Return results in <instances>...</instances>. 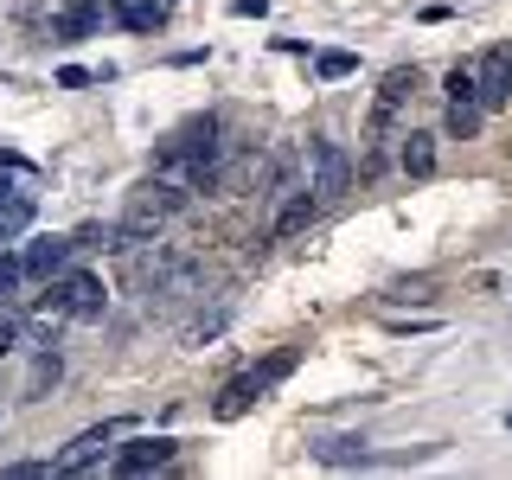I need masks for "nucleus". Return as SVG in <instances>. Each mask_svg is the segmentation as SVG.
Returning <instances> with one entry per match:
<instances>
[{
    "label": "nucleus",
    "instance_id": "f257e3e1",
    "mask_svg": "<svg viewBox=\"0 0 512 480\" xmlns=\"http://www.w3.org/2000/svg\"><path fill=\"white\" fill-rule=\"evenodd\" d=\"M186 192H192V186H180V180H160V173H154L148 186H135V199H128V218H122L128 244H135V237H154L167 218H180V212H186Z\"/></svg>",
    "mask_w": 512,
    "mask_h": 480
},
{
    "label": "nucleus",
    "instance_id": "f03ea898",
    "mask_svg": "<svg viewBox=\"0 0 512 480\" xmlns=\"http://www.w3.org/2000/svg\"><path fill=\"white\" fill-rule=\"evenodd\" d=\"M39 308L45 314H64V320H103L109 288H103V276H90V269H64L58 282H45Z\"/></svg>",
    "mask_w": 512,
    "mask_h": 480
},
{
    "label": "nucleus",
    "instance_id": "7ed1b4c3",
    "mask_svg": "<svg viewBox=\"0 0 512 480\" xmlns=\"http://www.w3.org/2000/svg\"><path fill=\"white\" fill-rule=\"evenodd\" d=\"M416 96V64H397V71H384V84H378V96H372V116H365V141H372V154H365V167H384V135H391V122L404 116V103Z\"/></svg>",
    "mask_w": 512,
    "mask_h": 480
},
{
    "label": "nucleus",
    "instance_id": "20e7f679",
    "mask_svg": "<svg viewBox=\"0 0 512 480\" xmlns=\"http://www.w3.org/2000/svg\"><path fill=\"white\" fill-rule=\"evenodd\" d=\"M308 173H314L308 186L320 192V205L352 192V154L340 148V141H314V148H308Z\"/></svg>",
    "mask_w": 512,
    "mask_h": 480
},
{
    "label": "nucleus",
    "instance_id": "39448f33",
    "mask_svg": "<svg viewBox=\"0 0 512 480\" xmlns=\"http://www.w3.org/2000/svg\"><path fill=\"white\" fill-rule=\"evenodd\" d=\"M77 256V237H26L20 263H26V282H58Z\"/></svg>",
    "mask_w": 512,
    "mask_h": 480
},
{
    "label": "nucleus",
    "instance_id": "423d86ee",
    "mask_svg": "<svg viewBox=\"0 0 512 480\" xmlns=\"http://www.w3.org/2000/svg\"><path fill=\"white\" fill-rule=\"evenodd\" d=\"M314 218H320V192L314 186H288L282 205H276V218H269V237H276V244H282V237H301Z\"/></svg>",
    "mask_w": 512,
    "mask_h": 480
},
{
    "label": "nucleus",
    "instance_id": "0eeeda50",
    "mask_svg": "<svg viewBox=\"0 0 512 480\" xmlns=\"http://www.w3.org/2000/svg\"><path fill=\"white\" fill-rule=\"evenodd\" d=\"M167 461H173V442H167V436H135L128 448H116V455H109V468L135 480V474H154V468H167Z\"/></svg>",
    "mask_w": 512,
    "mask_h": 480
},
{
    "label": "nucleus",
    "instance_id": "6e6552de",
    "mask_svg": "<svg viewBox=\"0 0 512 480\" xmlns=\"http://www.w3.org/2000/svg\"><path fill=\"white\" fill-rule=\"evenodd\" d=\"M474 71H480V109H506L512 103V45H493Z\"/></svg>",
    "mask_w": 512,
    "mask_h": 480
},
{
    "label": "nucleus",
    "instance_id": "1a4fd4ad",
    "mask_svg": "<svg viewBox=\"0 0 512 480\" xmlns=\"http://www.w3.org/2000/svg\"><path fill=\"white\" fill-rule=\"evenodd\" d=\"M116 429H122V423L84 429V436H77L71 448H64V455H52V474H84V468H96V461H103V448L116 442Z\"/></svg>",
    "mask_w": 512,
    "mask_h": 480
},
{
    "label": "nucleus",
    "instance_id": "9d476101",
    "mask_svg": "<svg viewBox=\"0 0 512 480\" xmlns=\"http://www.w3.org/2000/svg\"><path fill=\"white\" fill-rule=\"evenodd\" d=\"M103 7H109V0H64L52 32H58V39H90L96 20H103Z\"/></svg>",
    "mask_w": 512,
    "mask_h": 480
},
{
    "label": "nucleus",
    "instance_id": "9b49d317",
    "mask_svg": "<svg viewBox=\"0 0 512 480\" xmlns=\"http://www.w3.org/2000/svg\"><path fill=\"white\" fill-rule=\"evenodd\" d=\"M263 397H269V391H263V384H256L250 372H244V378H231V384H224V391H218L212 416H218V423H237V416H244L250 404H263Z\"/></svg>",
    "mask_w": 512,
    "mask_h": 480
},
{
    "label": "nucleus",
    "instance_id": "f8f14e48",
    "mask_svg": "<svg viewBox=\"0 0 512 480\" xmlns=\"http://www.w3.org/2000/svg\"><path fill=\"white\" fill-rule=\"evenodd\" d=\"M397 167H404L410 180H429V173H436V135L410 128V135H404V148H397Z\"/></svg>",
    "mask_w": 512,
    "mask_h": 480
},
{
    "label": "nucleus",
    "instance_id": "ddd939ff",
    "mask_svg": "<svg viewBox=\"0 0 512 480\" xmlns=\"http://www.w3.org/2000/svg\"><path fill=\"white\" fill-rule=\"evenodd\" d=\"M58 378H64V359H58L52 346H39V359H32V372H26V384H20V397H26V404H39V397L52 391Z\"/></svg>",
    "mask_w": 512,
    "mask_h": 480
},
{
    "label": "nucleus",
    "instance_id": "4468645a",
    "mask_svg": "<svg viewBox=\"0 0 512 480\" xmlns=\"http://www.w3.org/2000/svg\"><path fill=\"white\" fill-rule=\"evenodd\" d=\"M109 13H116L128 32H154L160 26V0H109Z\"/></svg>",
    "mask_w": 512,
    "mask_h": 480
},
{
    "label": "nucleus",
    "instance_id": "2eb2a0df",
    "mask_svg": "<svg viewBox=\"0 0 512 480\" xmlns=\"http://www.w3.org/2000/svg\"><path fill=\"white\" fill-rule=\"evenodd\" d=\"M480 116H487L480 103H448V116H442V135H448V141H468V135H480Z\"/></svg>",
    "mask_w": 512,
    "mask_h": 480
},
{
    "label": "nucleus",
    "instance_id": "dca6fc26",
    "mask_svg": "<svg viewBox=\"0 0 512 480\" xmlns=\"http://www.w3.org/2000/svg\"><path fill=\"white\" fill-rule=\"evenodd\" d=\"M442 90H448V103H480V71L474 64H455V71L442 77Z\"/></svg>",
    "mask_w": 512,
    "mask_h": 480
},
{
    "label": "nucleus",
    "instance_id": "f3484780",
    "mask_svg": "<svg viewBox=\"0 0 512 480\" xmlns=\"http://www.w3.org/2000/svg\"><path fill=\"white\" fill-rule=\"evenodd\" d=\"M327 468H365V442H352V436H340V442H320L314 448Z\"/></svg>",
    "mask_w": 512,
    "mask_h": 480
},
{
    "label": "nucleus",
    "instance_id": "a211bd4d",
    "mask_svg": "<svg viewBox=\"0 0 512 480\" xmlns=\"http://www.w3.org/2000/svg\"><path fill=\"white\" fill-rule=\"evenodd\" d=\"M20 282H26V263L13 250H0V308H7V301H20Z\"/></svg>",
    "mask_w": 512,
    "mask_h": 480
},
{
    "label": "nucleus",
    "instance_id": "6ab92c4d",
    "mask_svg": "<svg viewBox=\"0 0 512 480\" xmlns=\"http://www.w3.org/2000/svg\"><path fill=\"white\" fill-rule=\"evenodd\" d=\"M288 372H295V346H288V352H276V359H263V365H256V384H263V391H276V384L288 378Z\"/></svg>",
    "mask_w": 512,
    "mask_h": 480
},
{
    "label": "nucleus",
    "instance_id": "aec40b11",
    "mask_svg": "<svg viewBox=\"0 0 512 480\" xmlns=\"http://www.w3.org/2000/svg\"><path fill=\"white\" fill-rule=\"evenodd\" d=\"M0 474H7V480H39V474H52V461H7Z\"/></svg>",
    "mask_w": 512,
    "mask_h": 480
},
{
    "label": "nucleus",
    "instance_id": "412c9836",
    "mask_svg": "<svg viewBox=\"0 0 512 480\" xmlns=\"http://www.w3.org/2000/svg\"><path fill=\"white\" fill-rule=\"evenodd\" d=\"M352 71V52H320V77H346Z\"/></svg>",
    "mask_w": 512,
    "mask_h": 480
},
{
    "label": "nucleus",
    "instance_id": "4be33fe9",
    "mask_svg": "<svg viewBox=\"0 0 512 480\" xmlns=\"http://www.w3.org/2000/svg\"><path fill=\"white\" fill-rule=\"evenodd\" d=\"M58 84H64V90H84V84H90V71H77V64H64V71H58Z\"/></svg>",
    "mask_w": 512,
    "mask_h": 480
},
{
    "label": "nucleus",
    "instance_id": "5701e85b",
    "mask_svg": "<svg viewBox=\"0 0 512 480\" xmlns=\"http://www.w3.org/2000/svg\"><path fill=\"white\" fill-rule=\"evenodd\" d=\"M13 346H20V327H13V320H0V359H7Z\"/></svg>",
    "mask_w": 512,
    "mask_h": 480
},
{
    "label": "nucleus",
    "instance_id": "b1692460",
    "mask_svg": "<svg viewBox=\"0 0 512 480\" xmlns=\"http://www.w3.org/2000/svg\"><path fill=\"white\" fill-rule=\"evenodd\" d=\"M7 199H13V186H7V180H0V205H7Z\"/></svg>",
    "mask_w": 512,
    "mask_h": 480
}]
</instances>
